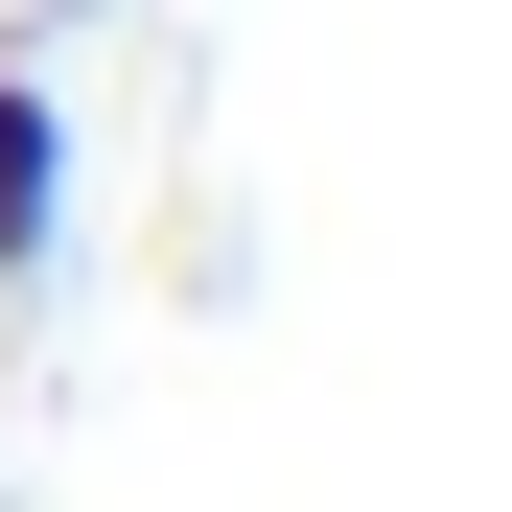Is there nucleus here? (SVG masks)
Segmentation results:
<instances>
[{
	"label": "nucleus",
	"mask_w": 512,
	"mask_h": 512,
	"mask_svg": "<svg viewBox=\"0 0 512 512\" xmlns=\"http://www.w3.org/2000/svg\"><path fill=\"white\" fill-rule=\"evenodd\" d=\"M47 233H70V94H47V47H0V303L47 280Z\"/></svg>",
	"instance_id": "nucleus-1"
},
{
	"label": "nucleus",
	"mask_w": 512,
	"mask_h": 512,
	"mask_svg": "<svg viewBox=\"0 0 512 512\" xmlns=\"http://www.w3.org/2000/svg\"><path fill=\"white\" fill-rule=\"evenodd\" d=\"M70 24H117V0H24V24H0V47H70Z\"/></svg>",
	"instance_id": "nucleus-2"
}]
</instances>
